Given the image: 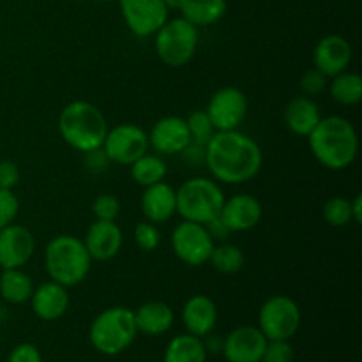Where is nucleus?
Listing matches in <instances>:
<instances>
[{
  "mask_svg": "<svg viewBox=\"0 0 362 362\" xmlns=\"http://www.w3.org/2000/svg\"><path fill=\"white\" fill-rule=\"evenodd\" d=\"M34 281L23 269H4L0 274V297L7 304H23L30 300Z\"/></svg>",
  "mask_w": 362,
  "mask_h": 362,
  "instance_id": "25",
  "label": "nucleus"
},
{
  "mask_svg": "<svg viewBox=\"0 0 362 362\" xmlns=\"http://www.w3.org/2000/svg\"><path fill=\"white\" fill-rule=\"evenodd\" d=\"M209 262L221 274H235V272H239L244 267L246 257H244V251L239 246L223 243L218 244V246L214 244Z\"/></svg>",
  "mask_w": 362,
  "mask_h": 362,
  "instance_id": "29",
  "label": "nucleus"
},
{
  "mask_svg": "<svg viewBox=\"0 0 362 362\" xmlns=\"http://www.w3.org/2000/svg\"><path fill=\"white\" fill-rule=\"evenodd\" d=\"M7 362H42L41 352L32 343H20L11 350Z\"/></svg>",
  "mask_w": 362,
  "mask_h": 362,
  "instance_id": "38",
  "label": "nucleus"
},
{
  "mask_svg": "<svg viewBox=\"0 0 362 362\" xmlns=\"http://www.w3.org/2000/svg\"><path fill=\"white\" fill-rule=\"evenodd\" d=\"M92 214L99 221H117L120 216V202L115 194L103 193L92 204Z\"/></svg>",
  "mask_w": 362,
  "mask_h": 362,
  "instance_id": "33",
  "label": "nucleus"
},
{
  "mask_svg": "<svg viewBox=\"0 0 362 362\" xmlns=\"http://www.w3.org/2000/svg\"><path fill=\"white\" fill-rule=\"evenodd\" d=\"M92 262H108L120 253L124 235L115 221H99L95 219L87 230L83 240Z\"/></svg>",
  "mask_w": 362,
  "mask_h": 362,
  "instance_id": "18",
  "label": "nucleus"
},
{
  "mask_svg": "<svg viewBox=\"0 0 362 362\" xmlns=\"http://www.w3.org/2000/svg\"><path fill=\"white\" fill-rule=\"evenodd\" d=\"M165 362H207V346L198 336L179 334L166 346Z\"/></svg>",
  "mask_w": 362,
  "mask_h": 362,
  "instance_id": "26",
  "label": "nucleus"
},
{
  "mask_svg": "<svg viewBox=\"0 0 362 362\" xmlns=\"http://www.w3.org/2000/svg\"><path fill=\"white\" fill-rule=\"evenodd\" d=\"M327 88L331 98L343 106H356L362 101V78L359 73L343 71L331 78Z\"/></svg>",
  "mask_w": 362,
  "mask_h": 362,
  "instance_id": "27",
  "label": "nucleus"
},
{
  "mask_svg": "<svg viewBox=\"0 0 362 362\" xmlns=\"http://www.w3.org/2000/svg\"><path fill=\"white\" fill-rule=\"evenodd\" d=\"M186 122H187V129H189L191 133V140L197 141V144L205 145L209 140H211L212 134L216 133L214 126H212L211 119H209L205 110H194L193 113H189Z\"/></svg>",
  "mask_w": 362,
  "mask_h": 362,
  "instance_id": "31",
  "label": "nucleus"
},
{
  "mask_svg": "<svg viewBox=\"0 0 362 362\" xmlns=\"http://www.w3.org/2000/svg\"><path fill=\"white\" fill-rule=\"evenodd\" d=\"M177 194V214L186 221L207 225L218 218L225 204V193L218 180L191 177L180 184Z\"/></svg>",
  "mask_w": 362,
  "mask_h": 362,
  "instance_id": "6",
  "label": "nucleus"
},
{
  "mask_svg": "<svg viewBox=\"0 0 362 362\" xmlns=\"http://www.w3.org/2000/svg\"><path fill=\"white\" fill-rule=\"evenodd\" d=\"M226 0H184L180 13L194 27H211L226 14Z\"/></svg>",
  "mask_w": 362,
  "mask_h": 362,
  "instance_id": "24",
  "label": "nucleus"
},
{
  "mask_svg": "<svg viewBox=\"0 0 362 362\" xmlns=\"http://www.w3.org/2000/svg\"><path fill=\"white\" fill-rule=\"evenodd\" d=\"M90 267V255L78 237L62 233L46 244L45 269L52 281L71 288L87 279Z\"/></svg>",
  "mask_w": 362,
  "mask_h": 362,
  "instance_id": "4",
  "label": "nucleus"
},
{
  "mask_svg": "<svg viewBox=\"0 0 362 362\" xmlns=\"http://www.w3.org/2000/svg\"><path fill=\"white\" fill-rule=\"evenodd\" d=\"M134 243L140 247L141 251H156L161 244V233H159L158 226L151 221H141L138 223L134 228Z\"/></svg>",
  "mask_w": 362,
  "mask_h": 362,
  "instance_id": "32",
  "label": "nucleus"
},
{
  "mask_svg": "<svg viewBox=\"0 0 362 362\" xmlns=\"http://www.w3.org/2000/svg\"><path fill=\"white\" fill-rule=\"evenodd\" d=\"M354 59V49L349 39L339 34H329L317 42L313 52V67L327 78L349 69Z\"/></svg>",
  "mask_w": 362,
  "mask_h": 362,
  "instance_id": "16",
  "label": "nucleus"
},
{
  "mask_svg": "<svg viewBox=\"0 0 362 362\" xmlns=\"http://www.w3.org/2000/svg\"><path fill=\"white\" fill-rule=\"evenodd\" d=\"M267 338L255 325L233 329L223 343V356L228 362H262Z\"/></svg>",
  "mask_w": 362,
  "mask_h": 362,
  "instance_id": "15",
  "label": "nucleus"
},
{
  "mask_svg": "<svg viewBox=\"0 0 362 362\" xmlns=\"http://www.w3.org/2000/svg\"><path fill=\"white\" fill-rule=\"evenodd\" d=\"M35 239L25 226L11 223L0 230V269H23L34 257Z\"/></svg>",
  "mask_w": 362,
  "mask_h": 362,
  "instance_id": "13",
  "label": "nucleus"
},
{
  "mask_svg": "<svg viewBox=\"0 0 362 362\" xmlns=\"http://www.w3.org/2000/svg\"><path fill=\"white\" fill-rule=\"evenodd\" d=\"M30 304L35 317L45 322H55L69 310V293L66 286L49 279L34 288Z\"/></svg>",
  "mask_w": 362,
  "mask_h": 362,
  "instance_id": "19",
  "label": "nucleus"
},
{
  "mask_svg": "<svg viewBox=\"0 0 362 362\" xmlns=\"http://www.w3.org/2000/svg\"><path fill=\"white\" fill-rule=\"evenodd\" d=\"M204 163L212 179L237 186L250 182L260 173L264 152L253 138L239 129L216 131L205 144Z\"/></svg>",
  "mask_w": 362,
  "mask_h": 362,
  "instance_id": "1",
  "label": "nucleus"
},
{
  "mask_svg": "<svg viewBox=\"0 0 362 362\" xmlns=\"http://www.w3.org/2000/svg\"><path fill=\"white\" fill-rule=\"evenodd\" d=\"M20 166L11 159H2L0 161V189L13 191L20 184Z\"/></svg>",
  "mask_w": 362,
  "mask_h": 362,
  "instance_id": "37",
  "label": "nucleus"
},
{
  "mask_svg": "<svg viewBox=\"0 0 362 362\" xmlns=\"http://www.w3.org/2000/svg\"><path fill=\"white\" fill-rule=\"evenodd\" d=\"M182 322L189 334L205 338L218 324V306L211 297L202 293L189 297L182 308Z\"/></svg>",
  "mask_w": 362,
  "mask_h": 362,
  "instance_id": "21",
  "label": "nucleus"
},
{
  "mask_svg": "<svg viewBox=\"0 0 362 362\" xmlns=\"http://www.w3.org/2000/svg\"><path fill=\"white\" fill-rule=\"evenodd\" d=\"M283 119H285V126L288 127V131H292L297 136L308 138L322 119L320 106L313 101V98L297 95L285 106Z\"/></svg>",
  "mask_w": 362,
  "mask_h": 362,
  "instance_id": "22",
  "label": "nucleus"
},
{
  "mask_svg": "<svg viewBox=\"0 0 362 362\" xmlns=\"http://www.w3.org/2000/svg\"><path fill=\"white\" fill-rule=\"evenodd\" d=\"M350 204H352V223L361 225L362 223V197L361 194H357L354 200H350Z\"/></svg>",
  "mask_w": 362,
  "mask_h": 362,
  "instance_id": "40",
  "label": "nucleus"
},
{
  "mask_svg": "<svg viewBox=\"0 0 362 362\" xmlns=\"http://www.w3.org/2000/svg\"><path fill=\"white\" fill-rule=\"evenodd\" d=\"M101 148L110 163L129 166L138 158L147 154L151 145H148V134L145 133L144 127L126 122L108 129Z\"/></svg>",
  "mask_w": 362,
  "mask_h": 362,
  "instance_id": "10",
  "label": "nucleus"
},
{
  "mask_svg": "<svg viewBox=\"0 0 362 362\" xmlns=\"http://www.w3.org/2000/svg\"><path fill=\"white\" fill-rule=\"evenodd\" d=\"M262 216H264V207H262L260 200L247 193L225 198V204L219 212V218L225 221L232 233L253 230L262 221Z\"/></svg>",
  "mask_w": 362,
  "mask_h": 362,
  "instance_id": "17",
  "label": "nucleus"
},
{
  "mask_svg": "<svg viewBox=\"0 0 362 362\" xmlns=\"http://www.w3.org/2000/svg\"><path fill=\"white\" fill-rule=\"evenodd\" d=\"M296 352L288 341H267L262 362H293Z\"/></svg>",
  "mask_w": 362,
  "mask_h": 362,
  "instance_id": "36",
  "label": "nucleus"
},
{
  "mask_svg": "<svg viewBox=\"0 0 362 362\" xmlns=\"http://www.w3.org/2000/svg\"><path fill=\"white\" fill-rule=\"evenodd\" d=\"M191 144V133L187 129L186 119L168 115L159 119L152 126L148 134V145L159 156L182 154L184 148Z\"/></svg>",
  "mask_w": 362,
  "mask_h": 362,
  "instance_id": "14",
  "label": "nucleus"
},
{
  "mask_svg": "<svg viewBox=\"0 0 362 362\" xmlns=\"http://www.w3.org/2000/svg\"><path fill=\"white\" fill-rule=\"evenodd\" d=\"M59 133L71 148L87 154L103 147L108 120L98 106L78 99L64 106L59 113Z\"/></svg>",
  "mask_w": 362,
  "mask_h": 362,
  "instance_id": "3",
  "label": "nucleus"
},
{
  "mask_svg": "<svg viewBox=\"0 0 362 362\" xmlns=\"http://www.w3.org/2000/svg\"><path fill=\"white\" fill-rule=\"evenodd\" d=\"M205 226H207V232L211 233V237H212V239H214V240H216V239L226 240V239H228L230 233H232V232H230L228 226L225 225V221H223V219L219 218V216H218V218L212 219V221H209Z\"/></svg>",
  "mask_w": 362,
  "mask_h": 362,
  "instance_id": "39",
  "label": "nucleus"
},
{
  "mask_svg": "<svg viewBox=\"0 0 362 362\" xmlns=\"http://www.w3.org/2000/svg\"><path fill=\"white\" fill-rule=\"evenodd\" d=\"M170 243H172L173 255L189 267H200L207 264L214 247V239L207 232V226L186 219L175 225Z\"/></svg>",
  "mask_w": 362,
  "mask_h": 362,
  "instance_id": "9",
  "label": "nucleus"
},
{
  "mask_svg": "<svg viewBox=\"0 0 362 362\" xmlns=\"http://www.w3.org/2000/svg\"><path fill=\"white\" fill-rule=\"evenodd\" d=\"M131 177L141 187H148L152 184L163 182L166 177V163L159 154H144L133 165H129Z\"/></svg>",
  "mask_w": 362,
  "mask_h": 362,
  "instance_id": "28",
  "label": "nucleus"
},
{
  "mask_svg": "<svg viewBox=\"0 0 362 362\" xmlns=\"http://www.w3.org/2000/svg\"><path fill=\"white\" fill-rule=\"evenodd\" d=\"M250 110L246 94L237 87H223L212 94L205 108L216 131H233L244 122Z\"/></svg>",
  "mask_w": 362,
  "mask_h": 362,
  "instance_id": "11",
  "label": "nucleus"
},
{
  "mask_svg": "<svg viewBox=\"0 0 362 362\" xmlns=\"http://www.w3.org/2000/svg\"><path fill=\"white\" fill-rule=\"evenodd\" d=\"M163 2H165V6L168 7V11H170V9H175V11H179L180 7H182L184 0H163Z\"/></svg>",
  "mask_w": 362,
  "mask_h": 362,
  "instance_id": "41",
  "label": "nucleus"
},
{
  "mask_svg": "<svg viewBox=\"0 0 362 362\" xmlns=\"http://www.w3.org/2000/svg\"><path fill=\"white\" fill-rule=\"evenodd\" d=\"M138 336L134 311L126 306H112L94 318L88 329L92 346L103 356H119L129 349Z\"/></svg>",
  "mask_w": 362,
  "mask_h": 362,
  "instance_id": "5",
  "label": "nucleus"
},
{
  "mask_svg": "<svg viewBox=\"0 0 362 362\" xmlns=\"http://www.w3.org/2000/svg\"><path fill=\"white\" fill-rule=\"evenodd\" d=\"M299 85H300V90H303L304 95H308V98H313V95L322 94V92L327 88L329 78L325 76L324 73H320L318 69L311 67V69H308L306 73L300 76Z\"/></svg>",
  "mask_w": 362,
  "mask_h": 362,
  "instance_id": "34",
  "label": "nucleus"
},
{
  "mask_svg": "<svg viewBox=\"0 0 362 362\" xmlns=\"http://www.w3.org/2000/svg\"><path fill=\"white\" fill-rule=\"evenodd\" d=\"M99 2H112V0H99Z\"/></svg>",
  "mask_w": 362,
  "mask_h": 362,
  "instance_id": "42",
  "label": "nucleus"
},
{
  "mask_svg": "<svg viewBox=\"0 0 362 362\" xmlns=\"http://www.w3.org/2000/svg\"><path fill=\"white\" fill-rule=\"evenodd\" d=\"M324 219L327 225L334 228H341L352 223V204L345 197H332L324 204Z\"/></svg>",
  "mask_w": 362,
  "mask_h": 362,
  "instance_id": "30",
  "label": "nucleus"
},
{
  "mask_svg": "<svg viewBox=\"0 0 362 362\" xmlns=\"http://www.w3.org/2000/svg\"><path fill=\"white\" fill-rule=\"evenodd\" d=\"M258 329L267 341H290L300 327L299 304L288 296H272L258 311Z\"/></svg>",
  "mask_w": 362,
  "mask_h": 362,
  "instance_id": "8",
  "label": "nucleus"
},
{
  "mask_svg": "<svg viewBox=\"0 0 362 362\" xmlns=\"http://www.w3.org/2000/svg\"><path fill=\"white\" fill-rule=\"evenodd\" d=\"M154 35L156 53L165 66L180 69L193 60L198 48V28L182 16L166 20Z\"/></svg>",
  "mask_w": 362,
  "mask_h": 362,
  "instance_id": "7",
  "label": "nucleus"
},
{
  "mask_svg": "<svg viewBox=\"0 0 362 362\" xmlns=\"http://www.w3.org/2000/svg\"><path fill=\"white\" fill-rule=\"evenodd\" d=\"M127 28L136 37H151L168 20V7L163 0H119Z\"/></svg>",
  "mask_w": 362,
  "mask_h": 362,
  "instance_id": "12",
  "label": "nucleus"
},
{
  "mask_svg": "<svg viewBox=\"0 0 362 362\" xmlns=\"http://www.w3.org/2000/svg\"><path fill=\"white\" fill-rule=\"evenodd\" d=\"M308 144L313 158L324 168L334 172L349 168L359 152L357 129L349 119L341 115L322 117L320 122L308 136Z\"/></svg>",
  "mask_w": 362,
  "mask_h": 362,
  "instance_id": "2",
  "label": "nucleus"
},
{
  "mask_svg": "<svg viewBox=\"0 0 362 362\" xmlns=\"http://www.w3.org/2000/svg\"><path fill=\"white\" fill-rule=\"evenodd\" d=\"M20 212V200L9 189H0V230L14 223Z\"/></svg>",
  "mask_w": 362,
  "mask_h": 362,
  "instance_id": "35",
  "label": "nucleus"
},
{
  "mask_svg": "<svg viewBox=\"0 0 362 362\" xmlns=\"http://www.w3.org/2000/svg\"><path fill=\"white\" fill-rule=\"evenodd\" d=\"M141 212L145 219L154 225L166 223L177 214V194L170 184L165 180L145 187L140 200Z\"/></svg>",
  "mask_w": 362,
  "mask_h": 362,
  "instance_id": "20",
  "label": "nucleus"
},
{
  "mask_svg": "<svg viewBox=\"0 0 362 362\" xmlns=\"http://www.w3.org/2000/svg\"><path fill=\"white\" fill-rule=\"evenodd\" d=\"M138 332L145 336H161L172 329L175 313L172 306L163 300H148L134 311Z\"/></svg>",
  "mask_w": 362,
  "mask_h": 362,
  "instance_id": "23",
  "label": "nucleus"
}]
</instances>
